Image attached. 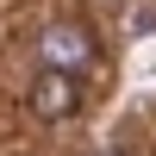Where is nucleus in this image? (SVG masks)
I'll list each match as a JSON object with an SVG mask.
<instances>
[{
  "label": "nucleus",
  "mask_w": 156,
  "mask_h": 156,
  "mask_svg": "<svg viewBox=\"0 0 156 156\" xmlns=\"http://www.w3.org/2000/svg\"><path fill=\"white\" fill-rule=\"evenodd\" d=\"M25 106H31V119H44V125L75 119V112H81V75H75V69H50V62H44V75H37L31 94H25Z\"/></svg>",
  "instance_id": "f257e3e1"
},
{
  "label": "nucleus",
  "mask_w": 156,
  "mask_h": 156,
  "mask_svg": "<svg viewBox=\"0 0 156 156\" xmlns=\"http://www.w3.org/2000/svg\"><path fill=\"white\" fill-rule=\"evenodd\" d=\"M44 62H50V69H75V75H81L87 62H94L87 31H81V25H50V31H44Z\"/></svg>",
  "instance_id": "f03ea898"
}]
</instances>
